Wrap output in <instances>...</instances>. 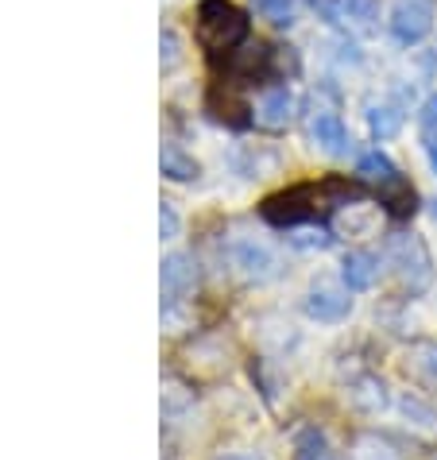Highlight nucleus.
I'll return each mask as SVG.
<instances>
[{"label":"nucleus","mask_w":437,"mask_h":460,"mask_svg":"<svg viewBox=\"0 0 437 460\" xmlns=\"http://www.w3.org/2000/svg\"><path fill=\"white\" fill-rule=\"evenodd\" d=\"M294 460H337V453H333V445L317 426H306L294 438Z\"/></svg>","instance_id":"ddd939ff"},{"label":"nucleus","mask_w":437,"mask_h":460,"mask_svg":"<svg viewBox=\"0 0 437 460\" xmlns=\"http://www.w3.org/2000/svg\"><path fill=\"white\" fill-rule=\"evenodd\" d=\"M306 128H310V139L321 147V151H329V155H344V151L352 147V139H349V128L341 124V117L333 112L329 105H314L310 109V117H306Z\"/></svg>","instance_id":"6e6552de"},{"label":"nucleus","mask_w":437,"mask_h":460,"mask_svg":"<svg viewBox=\"0 0 437 460\" xmlns=\"http://www.w3.org/2000/svg\"><path fill=\"white\" fill-rule=\"evenodd\" d=\"M159 47H163V70H174L178 62H183V50H178V35L171 28H163Z\"/></svg>","instance_id":"6ab92c4d"},{"label":"nucleus","mask_w":437,"mask_h":460,"mask_svg":"<svg viewBox=\"0 0 437 460\" xmlns=\"http://www.w3.org/2000/svg\"><path fill=\"white\" fill-rule=\"evenodd\" d=\"M159 287H163V305H178L186 302L198 287V263L190 260L186 252H171L163 260V271H159Z\"/></svg>","instance_id":"0eeeda50"},{"label":"nucleus","mask_w":437,"mask_h":460,"mask_svg":"<svg viewBox=\"0 0 437 460\" xmlns=\"http://www.w3.org/2000/svg\"><path fill=\"white\" fill-rule=\"evenodd\" d=\"M344 201H356V186H344L337 178H329L326 186H290L282 194H272L263 201V221H272L275 228H299L317 221V213L326 206H344Z\"/></svg>","instance_id":"f257e3e1"},{"label":"nucleus","mask_w":437,"mask_h":460,"mask_svg":"<svg viewBox=\"0 0 437 460\" xmlns=\"http://www.w3.org/2000/svg\"><path fill=\"white\" fill-rule=\"evenodd\" d=\"M306 314L314 322H326V325H337L352 314V298H349V287H333V283H317L310 294H306Z\"/></svg>","instance_id":"1a4fd4ad"},{"label":"nucleus","mask_w":437,"mask_h":460,"mask_svg":"<svg viewBox=\"0 0 437 460\" xmlns=\"http://www.w3.org/2000/svg\"><path fill=\"white\" fill-rule=\"evenodd\" d=\"M178 228H183V225H178L174 206H171V201H163V206H159V236H163V240H174Z\"/></svg>","instance_id":"aec40b11"},{"label":"nucleus","mask_w":437,"mask_h":460,"mask_svg":"<svg viewBox=\"0 0 437 460\" xmlns=\"http://www.w3.org/2000/svg\"><path fill=\"white\" fill-rule=\"evenodd\" d=\"M159 167H163V174L171 178V182H194V178H198V163L190 159L178 144H166V147H163Z\"/></svg>","instance_id":"2eb2a0df"},{"label":"nucleus","mask_w":437,"mask_h":460,"mask_svg":"<svg viewBox=\"0 0 437 460\" xmlns=\"http://www.w3.org/2000/svg\"><path fill=\"white\" fill-rule=\"evenodd\" d=\"M349 399H352V406H360L364 414H379L383 406H388V387H383L379 379H360L356 387L349 391Z\"/></svg>","instance_id":"f3484780"},{"label":"nucleus","mask_w":437,"mask_h":460,"mask_svg":"<svg viewBox=\"0 0 437 460\" xmlns=\"http://www.w3.org/2000/svg\"><path fill=\"white\" fill-rule=\"evenodd\" d=\"M210 109H217V101H210ZM225 109H233V112H244V105H236V101L233 97H225ZM225 117V112H217V120H221ZM228 124H233V128H240L244 124V117H225Z\"/></svg>","instance_id":"412c9836"},{"label":"nucleus","mask_w":437,"mask_h":460,"mask_svg":"<svg viewBox=\"0 0 437 460\" xmlns=\"http://www.w3.org/2000/svg\"><path fill=\"white\" fill-rule=\"evenodd\" d=\"M406 376L422 383L426 391L437 394V344L433 341H418V344H410V352H406Z\"/></svg>","instance_id":"9b49d317"},{"label":"nucleus","mask_w":437,"mask_h":460,"mask_svg":"<svg viewBox=\"0 0 437 460\" xmlns=\"http://www.w3.org/2000/svg\"><path fill=\"white\" fill-rule=\"evenodd\" d=\"M248 31H252V23L233 0H201L194 12V35L213 58L217 55L228 58L233 50H240L248 43Z\"/></svg>","instance_id":"f03ea898"},{"label":"nucleus","mask_w":437,"mask_h":460,"mask_svg":"<svg viewBox=\"0 0 437 460\" xmlns=\"http://www.w3.org/2000/svg\"><path fill=\"white\" fill-rule=\"evenodd\" d=\"M294 117V93L287 85H272V89H263L260 101H255V109H252V120L267 128V132H282V128L290 124Z\"/></svg>","instance_id":"9d476101"},{"label":"nucleus","mask_w":437,"mask_h":460,"mask_svg":"<svg viewBox=\"0 0 437 460\" xmlns=\"http://www.w3.org/2000/svg\"><path fill=\"white\" fill-rule=\"evenodd\" d=\"M252 4L267 23H275V28H290L294 16H299V0H252Z\"/></svg>","instance_id":"a211bd4d"},{"label":"nucleus","mask_w":437,"mask_h":460,"mask_svg":"<svg viewBox=\"0 0 437 460\" xmlns=\"http://www.w3.org/2000/svg\"><path fill=\"white\" fill-rule=\"evenodd\" d=\"M368 128L376 139H391L398 128H403V109L395 101H379V105H368Z\"/></svg>","instance_id":"4468645a"},{"label":"nucleus","mask_w":437,"mask_h":460,"mask_svg":"<svg viewBox=\"0 0 437 460\" xmlns=\"http://www.w3.org/2000/svg\"><path fill=\"white\" fill-rule=\"evenodd\" d=\"M221 460H255V456H248V453H233V456H221Z\"/></svg>","instance_id":"4be33fe9"},{"label":"nucleus","mask_w":437,"mask_h":460,"mask_svg":"<svg viewBox=\"0 0 437 460\" xmlns=\"http://www.w3.org/2000/svg\"><path fill=\"white\" fill-rule=\"evenodd\" d=\"M228 263H233L248 283H267V279L279 275V260L272 255V248L260 244V240H252V236L228 240Z\"/></svg>","instance_id":"39448f33"},{"label":"nucleus","mask_w":437,"mask_h":460,"mask_svg":"<svg viewBox=\"0 0 437 460\" xmlns=\"http://www.w3.org/2000/svg\"><path fill=\"white\" fill-rule=\"evenodd\" d=\"M418 136H422V151L430 159V171L437 174V93L418 112Z\"/></svg>","instance_id":"dca6fc26"},{"label":"nucleus","mask_w":437,"mask_h":460,"mask_svg":"<svg viewBox=\"0 0 437 460\" xmlns=\"http://www.w3.org/2000/svg\"><path fill=\"white\" fill-rule=\"evenodd\" d=\"M388 260L395 263V275H398V283H403L406 294H422L433 283L430 252L418 236H395L388 244Z\"/></svg>","instance_id":"20e7f679"},{"label":"nucleus","mask_w":437,"mask_h":460,"mask_svg":"<svg viewBox=\"0 0 437 460\" xmlns=\"http://www.w3.org/2000/svg\"><path fill=\"white\" fill-rule=\"evenodd\" d=\"M341 279H344V287H349V290L376 287V279H379V255H371V252H349V255H344V263H341Z\"/></svg>","instance_id":"f8f14e48"},{"label":"nucleus","mask_w":437,"mask_h":460,"mask_svg":"<svg viewBox=\"0 0 437 460\" xmlns=\"http://www.w3.org/2000/svg\"><path fill=\"white\" fill-rule=\"evenodd\" d=\"M430 28H433V12H430L426 0H395L391 16H388V31H391L395 43L415 47V43L426 40Z\"/></svg>","instance_id":"423d86ee"},{"label":"nucleus","mask_w":437,"mask_h":460,"mask_svg":"<svg viewBox=\"0 0 437 460\" xmlns=\"http://www.w3.org/2000/svg\"><path fill=\"white\" fill-rule=\"evenodd\" d=\"M356 178L364 186L376 190V194L391 206V213L406 217L410 209H415V190L406 186V178L398 174V167L383 155V151H368V155H360L356 159Z\"/></svg>","instance_id":"7ed1b4c3"}]
</instances>
